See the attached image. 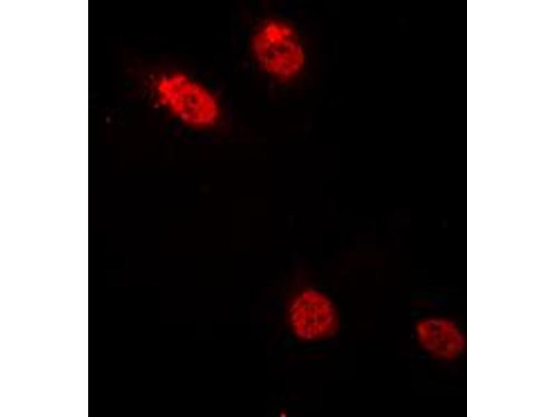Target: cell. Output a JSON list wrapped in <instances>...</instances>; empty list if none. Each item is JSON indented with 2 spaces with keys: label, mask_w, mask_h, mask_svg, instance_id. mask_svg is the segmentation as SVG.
Instances as JSON below:
<instances>
[{
  "label": "cell",
  "mask_w": 556,
  "mask_h": 417,
  "mask_svg": "<svg viewBox=\"0 0 556 417\" xmlns=\"http://www.w3.org/2000/svg\"><path fill=\"white\" fill-rule=\"evenodd\" d=\"M155 92L160 104L188 126L207 128L220 119V106L214 95L183 73L161 76L156 82Z\"/></svg>",
  "instance_id": "6da1fadb"
},
{
  "label": "cell",
  "mask_w": 556,
  "mask_h": 417,
  "mask_svg": "<svg viewBox=\"0 0 556 417\" xmlns=\"http://www.w3.org/2000/svg\"><path fill=\"white\" fill-rule=\"evenodd\" d=\"M253 55L262 70L276 79L286 81L304 68L306 55L291 26L279 20L263 23L252 38Z\"/></svg>",
  "instance_id": "7a4b0ae2"
},
{
  "label": "cell",
  "mask_w": 556,
  "mask_h": 417,
  "mask_svg": "<svg viewBox=\"0 0 556 417\" xmlns=\"http://www.w3.org/2000/svg\"><path fill=\"white\" fill-rule=\"evenodd\" d=\"M288 316L294 335L304 341L330 338L339 327L334 302L326 294L314 288L302 290L295 296Z\"/></svg>",
  "instance_id": "3957f363"
}]
</instances>
